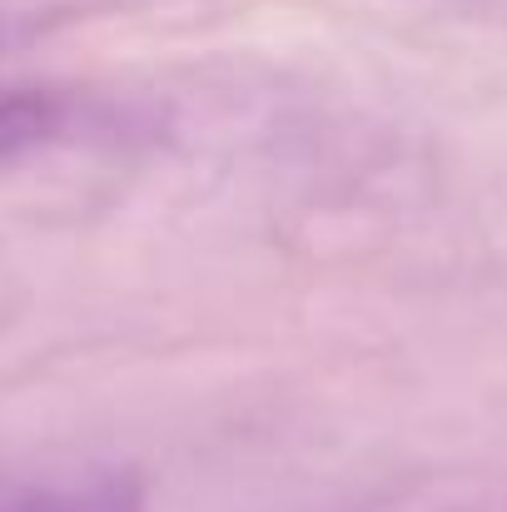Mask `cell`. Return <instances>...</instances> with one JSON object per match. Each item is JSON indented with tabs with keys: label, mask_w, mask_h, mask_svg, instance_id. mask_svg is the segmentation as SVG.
I'll return each mask as SVG.
<instances>
[{
	"label": "cell",
	"mask_w": 507,
	"mask_h": 512,
	"mask_svg": "<svg viewBox=\"0 0 507 512\" xmlns=\"http://www.w3.org/2000/svg\"><path fill=\"white\" fill-rule=\"evenodd\" d=\"M0 512H145V488L120 468L0 473Z\"/></svg>",
	"instance_id": "1"
},
{
	"label": "cell",
	"mask_w": 507,
	"mask_h": 512,
	"mask_svg": "<svg viewBox=\"0 0 507 512\" xmlns=\"http://www.w3.org/2000/svg\"><path fill=\"white\" fill-rule=\"evenodd\" d=\"M65 120V105L55 90L40 85H5L0 90V160H15L35 145H45Z\"/></svg>",
	"instance_id": "2"
}]
</instances>
